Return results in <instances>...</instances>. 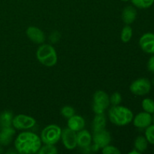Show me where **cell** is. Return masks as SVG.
<instances>
[{
	"instance_id": "8",
	"label": "cell",
	"mask_w": 154,
	"mask_h": 154,
	"mask_svg": "<svg viewBox=\"0 0 154 154\" xmlns=\"http://www.w3.org/2000/svg\"><path fill=\"white\" fill-rule=\"evenodd\" d=\"M63 146L67 150H72L78 146L77 144V132L69 127L62 129L61 138Z\"/></svg>"
},
{
	"instance_id": "11",
	"label": "cell",
	"mask_w": 154,
	"mask_h": 154,
	"mask_svg": "<svg viewBox=\"0 0 154 154\" xmlns=\"http://www.w3.org/2000/svg\"><path fill=\"white\" fill-rule=\"evenodd\" d=\"M133 125L138 129H146L153 123V117L149 113L140 112L133 117Z\"/></svg>"
},
{
	"instance_id": "3",
	"label": "cell",
	"mask_w": 154,
	"mask_h": 154,
	"mask_svg": "<svg viewBox=\"0 0 154 154\" xmlns=\"http://www.w3.org/2000/svg\"><path fill=\"white\" fill-rule=\"evenodd\" d=\"M39 63L46 67H53L57 63V54L55 48L48 44H42L36 51Z\"/></svg>"
},
{
	"instance_id": "28",
	"label": "cell",
	"mask_w": 154,
	"mask_h": 154,
	"mask_svg": "<svg viewBox=\"0 0 154 154\" xmlns=\"http://www.w3.org/2000/svg\"><path fill=\"white\" fill-rule=\"evenodd\" d=\"M147 69L150 72L154 73V55L152 56L147 62Z\"/></svg>"
},
{
	"instance_id": "30",
	"label": "cell",
	"mask_w": 154,
	"mask_h": 154,
	"mask_svg": "<svg viewBox=\"0 0 154 154\" xmlns=\"http://www.w3.org/2000/svg\"><path fill=\"white\" fill-rule=\"evenodd\" d=\"M121 2H127L130 1V0H120Z\"/></svg>"
},
{
	"instance_id": "15",
	"label": "cell",
	"mask_w": 154,
	"mask_h": 154,
	"mask_svg": "<svg viewBox=\"0 0 154 154\" xmlns=\"http://www.w3.org/2000/svg\"><path fill=\"white\" fill-rule=\"evenodd\" d=\"M122 20L126 25L133 23L137 17V10L135 6L128 5L123 8L121 14Z\"/></svg>"
},
{
	"instance_id": "13",
	"label": "cell",
	"mask_w": 154,
	"mask_h": 154,
	"mask_svg": "<svg viewBox=\"0 0 154 154\" xmlns=\"http://www.w3.org/2000/svg\"><path fill=\"white\" fill-rule=\"evenodd\" d=\"M16 130L13 126L2 128L0 131V144L2 146H8L11 143Z\"/></svg>"
},
{
	"instance_id": "7",
	"label": "cell",
	"mask_w": 154,
	"mask_h": 154,
	"mask_svg": "<svg viewBox=\"0 0 154 154\" xmlns=\"http://www.w3.org/2000/svg\"><path fill=\"white\" fill-rule=\"evenodd\" d=\"M36 125L35 118L26 114H17L14 117L12 126L18 130H27L34 127Z\"/></svg>"
},
{
	"instance_id": "2",
	"label": "cell",
	"mask_w": 154,
	"mask_h": 154,
	"mask_svg": "<svg viewBox=\"0 0 154 154\" xmlns=\"http://www.w3.org/2000/svg\"><path fill=\"white\" fill-rule=\"evenodd\" d=\"M133 113L129 108L122 105H112L108 111L110 121L117 126H124L129 124L133 120Z\"/></svg>"
},
{
	"instance_id": "26",
	"label": "cell",
	"mask_w": 154,
	"mask_h": 154,
	"mask_svg": "<svg viewBox=\"0 0 154 154\" xmlns=\"http://www.w3.org/2000/svg\"><path fill=\"white\" fill-rule=\"evenodd\" d=\"M109 99L110 104L112 105H120L122 102V96L118 92H115L111 96H109Z\"/></svg>"
},
{
	"instance_id": "18",
	"label": "cell",
	"mask_w": 154,
	"mask_h": 154,
	"mask_svg": "<svg viewBox=\"0 0 154 154\" xmlns=\"http://www.w3.org/2000/svg\"><path fill=\"white\" fill-rule=\"evenodd\" d=\"M14 115L11 111H5L0 114V126L1 128L12 126Z\"/></svg>"
},
{
	"instance_id": "23",
	"label": "cell",
	"mask_w": 154,
	"mask_h": 154,
	"mask_svg": "<svg viewBox=\"0 0 154 154\" xmlns=\"http://www.w3.org/2000/svg\"><path fill=\"white\" fill-rule=\"evenodd\" d=\"M38 153L39 154H56L58 153V150H57L55 145H53V144H45L44 146L41 147Z\"/></svg>"
},
{
	"instance_id": "33",
	"label": "cell",
	"mask_w": 154,
	"mask_h": 154,
	"mask_svg": "<svg viewBox=\"0 0 154 154\" xmlns=\"http://www.w3.org/2000/svg\"><path fill=\"white\" fill-rule=\"evenodd\" d=\"M2 153V149L0 148V153Z\"/></svg>"
},
{
	"instance_id": "5",
	"label": "cell",
	"mask_w": 154,
	"mask_h": 154,
	"mask_svg": "<svg viewBox=\"0 0 154 154\" xmlns=\"http://www.w3.org/2000/svg\"><path fill=\"white\" fill-rule=\"evenodd\" d=\"M93 101L92 108L96 114H103L110 105L109 96L103 90H97L93 95Z\"/></svg>"
},
{
	"instance_id": "24",
	"label": "cell",
	"mask_w": 154,
	"mask_h": 154,
	"mask_svg": "<svg viewBox=\"0 0 154 154\" xmlns=\"http://www.w3.org/2000/svg\"><path fill=\"white\" fill-rule=\"evenodd\" d=\"M145 130V138L149 144L154 145V124H151L146 128Z\"/></svg>"
},
{
	"instance_id": "19",
	"label": "cell",
	"mask_w": 154,
	"mask_h": 154,
	"mask_svg": "<svg viewBox=\"0 0 154 154\" xmlns=\"http://www.w3.org/2000/svg\"><path fill=\"white\" fill-rule=\"evenodd\" d=\"M148 146V141L146 139L145 136H138L134 141V147L140 153L146 151Z\"/></svg>"
},
{
	"instance_id": "4",
	"label": "cell",
	"mask_w": 154,
	"mask_h": 154,
	"mask_svg": "<svg viewBox=\"0 0 154 154\" xmlns=\"http://www.w3.org/2000/svg\"><path fill=\"white\" fill-rule=\"evenodd\" d=\"M61 128L56 124H51L42 129L40 138L44 144L55 145L61 138Z\"/></svg>"
},
{
	"instance_id": "14",
	"label": "cell",
	"mask_w": 154,
	"mask_h": 154,
	"mask_svg": "<svg viewBox=\"0 0 154 154\" xmlns=\"http://www.w3.org/2000/svg\"><path fill=\"white\" fill-rule=\"evenodd\" d=\"M93 136L88 130L82 129L77 133V144L78 147L84 149L91 145Z\"/></svg>"
},
{
	"instance_id": "25",
	"label": "cell",
	"mask_w": 154,
	"mask_h": 154,
	"mask_svg": "<svg viewBox=\"0 0 154 154\" xmlns=\"http://www.w3.org/2000/svg\"><path fill=\"white\" fill-rule=\"evenodd\" d=\"M61 113V115L63 116L65 118H70L71 117H72L73 115L75 114V111L72 106H69V105H66V106L63 107L60 111Z\"/></svg>"
},
{
	"instance_id": "9",
	"label": "cell",
	"mask_w": 154,
	"mask_h": 154,
	"mask_svg": "<svg viewBox=\"0 0 154 154\" xmlns=\"http://www.w3.org/2000/svg\"><path fill=\"white\" fill-rule=\"evenodd\" d=\"M28 38L36 45H42L45 42V34L41 29L37 26H29L26 31Z\"/></svg>"
},
{
	"instance_id": "16",
	"label": "cell",
	"mask_w": 154,
	"mask_h": 154,
	"mask_svg": "<svg viewBox=\"0 0 154 154\" xmlns=\"http://www.w3.org/2000/svg\"><path fill=\"white\" fill-rule=\"evenodd\" d=\"M68 127L75 132H78L82 130L85 127V120L80 115H73L68 119Z\"/></svg>"
},
{
	"instance_id": "32",
	"label": "cell",
	"mask_w": 154,
	"mask_h": 154,
	"mask_svg": "<svg viewBox=\"0 0 154 154\" xmlns=\"http://www.w3.org/2000/svg\"><path fill=\"white\" fill-rule=\"evenodd\" d=\"M152 84H153V85L154 86V78H153V81H152Z\"/></svg>"
},
{
	"instance_id": "31",
	"label": "cell",
	"mask_w": 154,
	"mask_h": 154,
	"mask_svg": "<svg viewBox=\"0 0 154 154\" xmlns=\"http://www.w3.org/2000/svg\"><path fill=\"white\" fill-rule=\"evenodd\" d=\"M153 124H154V113H153Z\"/></svg>"
},
{
	"instance_id": "10",
	"label": "cell",
	"mask_w": 154,
	"mask_h": 154,
	"mask_svg": "<svg viewBox=\"0 0 154 154\" xmlns=\"http://www.w3.org/2000/svg\"><path fill=\"white\" fill-rule=\"evenodd\" d=\"M93 141L99 148H103L105 146L110 144L111 141V135L106 129L93 132Z\"/></svg>"
},
{
	"instance_id": "21",
	"label": "cell",
	"mask_w": 154,
	"mask_h": 154,
	"mask_svg": "<svg viewBox=\"0 0 154 154\" xmlns=\"http://www.w3.org/2000/svg\"><path fill=\"white\" fill-rule=\"evenodd\" d=\"M130 2L133 6L140 9L149 8L154 3V0H130Z\"/></svg>"
},
{
	"instance_id": "20",
	"label": "cell",
	"mask_w": 154,
	"mask_h": 154,
	"mask_svg": "<svg viewBox=\"0 0 154 154\" xmlns=\"http://www.w3.org/2000/svg\"><path fill=\"white\" fill-rule=\"evenodd\" d=\"M132 29L129 25L125 26L121 31L120 34V38L123 43H128L131 40L132 37Z\"/></svg>"
},
{
	"instance_id": "27",
	"label": "cell",
	"mask_w": 154,
	"mask_h": 154,
	"mask_svg": "<svg viewBox=\"0 0 154 154\" xmlns=\"http://www.w3.org/2000/svg\"><path fill=\"white\" fill-rule=\"evenodd\" d=\"M102 152L103 154H120L121 153L120 150H119L117 147L110 145V144L104 147L103 148H102Z\"/></svg>"
},
{
	"instance_id": "22",
	"label": "cell",
	"mask_w": 154,
	"mask_h": 154,
	"mask_svg": "<svg viewBox=\"0 0 154 154\" xmlns=\"http://www.w3.org/2000/svg\"><path fill=\"white\" fill-rule=\"evenodd\" d=\"M141 106L145 112L153 114L154 113V101L150 98H146L141 102Z\"/></svg>"
},
{
	"instance_id": "17",
	"label": "cell",
	"mask_w": 154,
	"mask_h": 154,
	"mask_svg": "<svg viewBox=\"0 0 154 154\" xmlns=\"http://www.w3.org/2000/svg\"><path fill=\"white\" fill-rule=\"evenodd\" d=\"M106 127V117L105 114H96L92 123V129L93 132H98V131L105 129Z\"/></svg>"
},
{
	"instance_id": "12",
	"label": "cell",
	"mask_w": 154,
	"mask_h": 154,
	"mask_svg": "<svg viewBox=\"0 0 154 154\" xmlns=\"http://www.w3.org/2000/svg\"><path fill=\"white\" fill-rule=\"evenodd\" d=\"M139 46L144 52L154 54V33L147 32L139 39Z\"/></svg>"
},
{
	"instance_id": "1",
	"label": "cell",
	"mask_w": 154,
	"mask_h": 154,
	"mask_svg": "<svg viewBox=\"0 0 154 154\" xmlns=\"http://www.w3.org/2000/svg\"><path fill=\"white\" fill-rule=\"evenodd\" d=\"M42 146L40 136L32 132L25 131L17 136L14 140V148L21 154H32L38 152Z\"/></svg>"
},
{
	"instance_id": "29",
	"label": "cell",
	"mask_w": 154,
	"mask_h": 154,
	"mask_svg": "<svg viewBox=\"0 0 154 154\" xmlns=\"http://www.w3.org/2000/svg\"><path fill=\"white\" fill-rule=\"evenodd\" d=\"M129 154H140L139 152H138V150H135V148H134V150H132V151L129 152Z\"/></svg>"
},
{
	"instance_id": "6",
	"label": "cell",
	"mask_w": 154,
	"mask_h": 154,
	"mask_svg": "<svg viewBox=\"0 0 154 154\" xmlns=\"http://www.w3.org/2000/svg\"><path fill=\"white\" fill-rule=\"evenodd\" d=\"M150 90H151V82L148 79L144 78L135 80L129 87V90L131 93L138 96H145L146 94L150 93Z\"/></svg>"
}]
</instances>
